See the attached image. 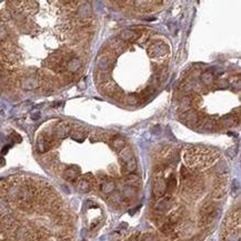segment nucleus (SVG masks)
I'll return each instance as SVG.
<instances>
[{
    "label": "nucleus",
    "instance_id": "obj_1",
    "mask_svg": "<svg viewBox=\"0 0 241 241\" xmlns=\"http://www.w3.org/2000/svg\"><path fill=\"white\" fill-rule=\"evenodd\" d=\"M218 216V209L213 202H208L201 208L200 210V220H199V226L201 227H207L210 223H212L214 219Z\"/></svg>",
    "mask_w": 241,
    "mask_h": 241
},
{
    "label": "nucleus",
    "instance_id": "obj_2",
    "mask_svg": "<svg viewBox=\"0 0 241 241\" xmlns=\"http://www.w3.org/2000/svg\"><path fill=\"white\" fill-rule=\"evenodd\" d=\"M147 52H148V56L152 59H162L169 52V47L163 41H156L148 47Z\"/></svg>",
    "mask_w": 241,
    "mask_h": 241
},
{
    "label": "nucleus",
    "instance_id": "obj_3",
    "mask_svg": "<svg viewBox=\"0 0 241 241\" xmlns=\"http://www.w3.org/2000/svg\"><path fill=\"white\" fill-rule=\"evenodd\" d=\"M56 142V138L53 137V134L49 132H42L41 135L38 136L37 138V148L39 152H46L53 147Z\"/></svg>",
    "mask_w": 241,
    "mask_h": 241
},
{
    "label": "nucleus",
    "instance_id": "obj_4",
    "mask_svg": "<svg viewBox=\"0 0 241 241\" xmlns=\"http://www.w3.org/2000/svg\"><path fill=\"white\" fill-rule=\"evenodd\" d=\"M114 64V58L109 52H102V55L97 59V68L98 71L102 73H107L111 70Z\"/></svg>",
    "mask_w": 241,
    "mask_h": 241
},
{
    "label": "nucleus",
    "instance_id": "obj_5",
    "mask_svg": "<svg viewBox=\"0 0 241 241\" xmlns=\"http://www.w3.org/2000/svg\"><path fill=\"white\" fill-rule=\"evenodd\" d=\"M111 55H119L122 53L126 48H127V43L123 42L119 37H114L109 39V41L107 42L106 47H105Z\"/></svg>",
    "mask_w": 241,
    "mask_h": 241
},
{
    "label": "nucleus",
    "instance_id": "obj_6",
    "mask_svg": "<svg viewBox=\"0 0 241 241\" xmlns=\"http://www.w3.org/2000/svg\"><path fill=\"white\" fill-rule=\"evenodd\" d=\"M152 192L156 198H162L166 194V181L163 179V176H155Z\"/></svg>",
    "mask_w": 241,
    "mask_h": 241
},
{
    "label": "nucleus",
    "instance_id": "obj_7",
    "mask_svg": "<svg viewBox=\"0 0 241 241\" xmlns=\"http://www.w3.org/2000/svg\"><path fill=\"white\" fill-rule=\"evenodd\" d=\"M71 132V128L69 125L64 123V122H60L58 123L56 127L53 128V137L58 138V139H64L67 138L68 136L70 135Z\"/></svg>",
    "mask_w": 241,
    "mask_h": 241
},
{
    "label": "nucleus",
    "instance_id": "obj_8",
    "mask_svg": "<svg viewBox=\"0 0 241 241\" xmlns=\"http://www.w3.org/2000/svg\"><path fill=\"white\" fill-rule=\"evenodd\" d=\"M140 36H141V32H138V31H135V30H123L119 35V38L123 42H134V41H138L140 39Z\"/></svg>",
    "mask_w": 241,
    "mask_h": 241
},
{
    "label": "nucleus",
    "instance_id": "obj_9",
    "mask_svg": "<svg viewBox=\"0 0 241 241\" xmlns=\"http://www.w3.org/2000/svg\"><path fill=\"white\" fill-rule=\"evenodd\" d=\"M92 179L89 177H85V178H80L77 182V188H78L79 191L81 192H88L91 190L92 188Z\"/></svg>",
    "mask_w": 241,
    "mask_h": 241
},
{
    "label": "nucleus",
    "instance_id": "obj_10",
    "mask_svg": "<svg viewBox=\"0 0 241 241\" xmlns=\"http://www.w3.org/2000/svg\"><path fill=\"white\" fill-rule=\"evenodd\" d=\"M80 176V170L78 167H69L64 171V178L68 181H76Z\"/></svg>",
    "mask_w": 241,
    "mask_h": 241
},
{
    "label": "nucleus",
    "instance_id": "obj_11",
    "mask_svg": "<svg viewBox=\"0 0 241 241\" xmlns=\"http://www.w3.org/2000/svg\"><path fill=\"white\" fill-rule=\"evenodd\" d=\"M100 86H101V87H100V91L103 92V93L107 94V96H114V92L118 90L116 84L112 82V81H110L109 79H108L107 81H105L103 84H101Z\"/></svg>",
    "mask_w": 241,
    "mask_h": 241
},
{
    "label": "nucleus",
    "instance_id": "obj_12",
    "mask_svg": "<svg viewBox=\"0 0 241 241\" xmlns=\"http://www.w3.org/2000/svg\"><path fill=\"white\" fill-rule=\"evenodd\" d=\"M172 206V200L170 196H166L164 198L160 199L156 205V209L159 211H167L169 210Z\"/></svg>",
    "mask_w": 241,
    "mask_h": 241
},
{
    "label": "nucleus",
    "instance_id": "obj_13",
    "mask_svg": "<svg viewBox=\"0 0 241 241\" xmlns=\"http://www.w3.org/2000/svg\"><path fill=\"white\" fill-rule=\"evenodd\" d=\"M78 14L81 18V20H89V18L92 14L91 7L89 6V3H84L82 6H80L78 8Z\"/></svg>",
    "mask_w": 241,
    "mask_h": 241
},
{
    "label": "nucleus",
    "instance_id": "obj_14",
    "mask_svg": "<svg viewBox=\"0 0 241 241\" xmlns=\"http://www.w3.org/2000/svg\"><path fill=\"white\" fill-rule=\"evenodd\" d=\"M66 68H67V70L70 71V72H77V71H79L80 70V68H81V61L79 60L78 58L72 57L67 61Z\"/></svg>",
    "mask_w": 241,
    "mask_h": 241
},
{
    "label": "nucleus",
    "instance_id": "obj_15",
    "mask_svg": "<svg viewBox=\"0 0 241 241\" xmlns=\"http://www.w3.org/2000/svg\"><path fill=\"white\" fill-rule=\"evenodd\" d=\"M134 5H136V7L138 8L141 11H149L150 9H153L155 5L159 3L158 1H135L132 2Z\"/></svg>",
    "mask_w": 241,
    "mask_h": 241
},
{
    "label": "nucleus",
    "instance_id": "obj_16",
    "mask_svg": "<svg viewBox=\"0 0 241 241\" xmlns=\"http://www.w3.org/2000/svg\"><path fill=\"white\" fill-rule=\"evenodd\" d=\"M176 188H177V180L173 175H171L170 177L168 178V180L166 181V194L171 196L172 192L176 190Z\"/></svg>",
    "mask_w": 241,
    "mask_h": 241
},
{
    "label": "nucleus",
    "instance_id": "obj_17",
    "mask_svg": "<svg viewBox=\"0 0 241 241\" xmlns=\"http://www.w3.org/2000/svg\"><path fill=\"white\" fill-rule=\"evenodd\" d=\"M111 146H112L114 150L120 152L121 150L126 147V141H125V139L122 137H120V136H114V138H112V140H111Z\"/></svg>",
    "mask_w": 241,
    "mask_h": 241
},
{
    "label": "nucleus",
    "instance_id": "obj_18",
    "mask_svg": "<svg viewBox=\"0 0 241 241\" xmlns=\"http://www.w3.org/2000/svg\"><path fill=\"white\" fill-rule=\"evenodd\" d=\"M134 158H135V155H134L132 150L130 149L129 147H125V148L120 151V159H121V161H122V164H123V163L129 162V161L132 160Z\"/></svg>",
    "mask_w": 241,
    "mask_h": 241
},
{
    "label": "nucleus",
    "instance_id": "obj_19",
    "mask_svg": "<svg viewBox=\"0 0 241 241\" xmlns=\"http://www.w3.org/2000/svg\"><path fill=\"white\" fill-rule=\"evenodd\" d=\"M21 85L25 89H34L38 85V81H37V78L34 76H28L22 79Z\"/></svg>",
    "mask_w": 241,
    "mask_h": 241
},
{
    "label": "nucleus",
    "instance_id": "obj_20",
    "mask_svg": "<svg viewBox=\"0 0 241 241\" xmlns=\"http://www.w3.org/2000/svg\"><path fill=\"white\" fill-rule=\"evenodd\" d=\"M226 194V183L225 182H220L218 183L212 191V197L214 199H220L222 198Z\"/></svg>",
    "mask_w": 241,
    "mask_h": 241
},
{
    "label": "nucleus",
    "instance_id": "obj_21",
    "mask_svg": "<svg viewBox=\"0 0 241 241\" xmlns=\"http://www.w3.org/2000/svg\"><path fill=\"white\" fill-rule=\"evenodd\" d=\"M237 120H239V119L236 118V116H233V114H227V116H223V117L221 118L220 123H221L223 127L230 128V127H233L234 125H236V121Z\"/></svg>",
    "mask_w": 241,
    "mask_h": 241
},
{
    "label": "nucleus",
    "instance_id": "obj_22",
    "mask_svg": "<svg viewBox=\"0 0 241 241\" xmlns=\"http://www.w3.org/2000/svg\"><path fill=\"white\" fill-rule=\"evenodd\" d=\"M70 136L73 140H76V141H78V142H81L85 140V138L87 137V134H86V131L81 130V129H78V130L75 129V130H71Z\"/></svg>",
    "mask_w": 241,
    "mask_h": 241
},
{
    "label": "nucleus",
    "instance_id": "obj_23",
    "mask_svg": "<svg viewBox=\"0 0 241 241\" xmlns=\"http://www.w3.org/2000/svg\"><path fill=\"white\" fill-rule=\"evenodd\" d=\"M126 182L129 184V187H138L139 183H140V179L137 175H134V173H130V175H127L126 177Z\"/></svg>",
    "mask_w": 241,
    "mask_h": 241
},
{
    "label": "nucleus",
    "instance_id": "obj_24",
    "mask_svg": "<svg viewBox=\"0 0 241 241\" xmlns=\"http://www.w3.org/2000/svg\"><path fill=\"white\" fill-rule=\"evenodd\" d=\"M225 241H240V232L238 231L236 233V230H230L228 231L225 236Z\"/></svg>",
    "mask_w": 241,
    "mask_h": 241
},
{
    "label": "nucleus",
    "instance_id": "obj_25",
    "mask_svg": "<svg viewBox=\"0 0 241 241\" xmlns=\"http://www.w3.org/2000/svg\"><path fill=\"white\" fill-rule=\"evenodd\" d=\"M114 190V183L112 181H105L101 184V191L106 194H109Z\"/></svg>",
    "mask_w": 241,
    "mask_h": 241
},
{
    "label": "nucleus",
    "instance_id": "obj_26",
    "mask_svg": "<svg viewBox=\"0 0 241 241\" xmlns=\"http://www.w3.org/2000/svg\"><path fill=\"white\" fill-rule=\"evenodd\" d=\"M123 101L127 103V105H130V106H135V105H138L139 103V97L137 94H128L126 97H123Z\"/></svg>",
    "mask_w": 241,
    "mask_h": 241
},
{
    "label": "nucleus",
    "instance_id": "obj_27",
    "mask_svg": "<svg viewBox=\"0 0 241 241\" xmlns=\"http://www.w3.org/2000/svg\"><path fill=\"white\" fill-rule=\"evenodd\" d=\"M213 80H214L213 75L211 72H209V71L202 73V76H201V81H202L203 85H206V86H210L211 84H213Z\"/></svg>",
    "mask_w": 241,
    "mask_h": 241
},
{
    "label": "nucleus",
    "instance_id": "obj_28",
    "mask_svg": "<svg viewBox=\"0 0 241 241\" xmlns=\"http://www.w3.org/2000/svg\"><path fill=\"white\" fill-rule=\"evenodd\" d=\"M91 141H107L108 140V135L107 134H102V132H96L90 137Z\"/></svg>",
    "mask_w": 241,
    "mask_h": 241
},
{
    "label": "nucleus",
    "instance_id": "obj_29",
    "mask_svg": "<svg viewBox=\"0 0 241 241\" xmlns=\"http://www.w3.org/2000/svg\"><path fill=\"white\" fill-rule=\"evenodd\" d=\"M173 230H175V225H172L168 221L161 227V232H163L164 234H170L171 232H173Z\"/></svg>",
    "mask_w": 241,
    "mask_h": 241
},
{
    "label": "nucleus",
    "instance_id": "obj_30",
    "mask_svg": "<svg viewBox=\"0 0 241 241\" xmlns=\"http://www.w3.org/2000/svg\"><path fill=\"white\" fill-rule=\"evenodd\" d=\"M203 123H202V127L205 128V129H207V130H213L214 128H216V122L213 120H211V119H205V120L202 121Z\"/></svg>",
    "mask_w": 241,
    "mask_h": 241
},
{
    "label": "nucleus",
    "instance_id": "obj_31",
    "mask_svg": "<svg viewBox=\"0 0 241 241\" xmlns=\"http://www.w3.org/2000/svg\"><path fill=\"white\" fill-rule=\"evenodd\" d=\"M216 84H217V87H219V88H226L228 86V81L226 79H219Z\"/></svg>",
    "mask_w": 241,
    "mask_h": 241
},
{
    "label": "nucleus",
    "instance_id": "obj_32",
    "mask_svg": "<svg viewBox=\"0 0 241 241\" xmlns=\"http://www.w3.org/2000/svg\"><path fill=\"white\" fill-rule=\"evenodd\" d=\"M5 164V159L2 157H0V166H3Z\"/></svg>",
    "mask_w": 241,
    "mask_h": 241
}]
</instances>
